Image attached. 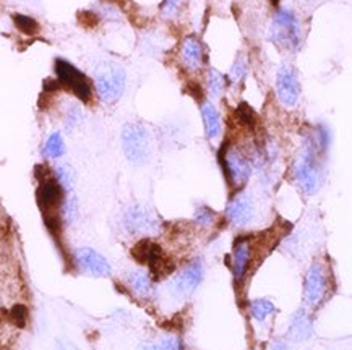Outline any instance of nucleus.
I'll list each match as a JSON object with an SVG mask.
<instances>
[{"instance_id": "1", "label": "nucleus", "mask_w": 352, "mask_h": 350, "mask_svg": "<svg viewBox=\"0 0 352 350\" xmlns=\"http://www.w3.org/2000/svg\"><path fill=\"white\" fill-rule=\"evenodd\" d=\"M318 150L312 138H309L297 152L294 161V180L297 187L304 195H314L318 191L320 183H322V163H320Z\"/></svg>"}, {"instance_id": "2", "label": "nucleus", "mask_w": 352, "mask_h": 350, "mask_svg": "<svg viewBox=\"0 0 352 350\" xmlns=\"http://www.w3.org/2000/svg\"><path fill=\"white\" fill-rule=\"evenodd\" d=\"M122 151L130 164H148L153 154V135L146 125L140 122H129L122 128Z\"/></svg>"}, {"instance_id": "3", "label": "nucleus", "mask_w": 352, "mask_h": 350, "mask_svg": "<svg viewBox=\"0 0 352 350\" xmlns=\"http://www.w3.org/2000/svg\"><path fill=\"white\" fill-rule=\"evenodd\" d=\"M127 75L117 62L102 60L94 69V89L104 104H116L125 91Z\"/></svg>"}, {"instance_id": "4", "label": "nucleus", "mask_w": 352, "mask_h": 350, "mask_svg": "<svg viewBox=\"0 0 352 350\" xmlns=\"http://www.w3.org/2000/svg\"><path fill=\"white\" fill-rule=\"evenodd\" d=\"M270 38L283 51L296 52L302 46V26L297 15L289 8H279L274 13L270 28Z\"/></svg>"}, {"instance_id": "5", "label": "nucleus", "mask_w": 352, "mask_h": 350, "mask_svg": "<svg viewBox=\"0 0 352 350\" xmlns=\"http://www.w3.org/2000/svg\"><path fill=\"white\" fill-rule=\"evenodd\" d=\"M219 164L226 180L234 188H242L252 175V161L236 146L224 143L219 150Z\"/></svg>"}, {"instance_id": "6", "label": "nucleus", "mask_w": 352, "mask_h": 350, "mask_svg": "<svg viewBox=\"0 0 352 350\" xmlns=\"http://www.w3.org/2000/svg\"><path fill=\"white\" fill-rule=\"evenodd\" d=\"M54 69H56L57 83L60 84L62 88L74 93V96L78 97L81 102H85V104L91 101L93 86L91 83H89L88 76L85 75L83 71L76 69L74 64H70L65 58H57Z\"/></svg>"}, {"instance_id": "7", "label": "nucleus", "mask_w": 352, "mask_h": 350, "mask_svg": "<svg viewBox=\"0 0 352 350\" xmlns=\"http://www.w3.org/2000/svg\"><path fill=\"white\" fill-rule=\"evenodd\" d=\"M203 275H205V266H203L201 259H193L184 266L177 275L170 277L168 284V292L170 297L184 300L190 297L193 292L197 290V287L201 284Z\"/></svg>"}, {"instance_id": "8", "label": "nucleus", "mask_w": 352, "mask_h": 350, "mask_svg": "<svg viewBox=\"0 0 352 350\" xmlns=\"http://www.w3.org/2000/svg\"><path fill=\"white\" fill-rule=\"evenodd\" d=\"M122 226L130 235H146L153 233L160 227V219L155 211L142 205H132L125 209L122 218Z\"/></svg>"}, {"instance_id": "9", "label": "nucleus", "mask_w": 352, "mask_h": 350, "mask_svg": "<svg viewBox=\"0 0 352 350\" xmlns=\"http://www.w3.org/2000/svg\"><path fill=\"white\" fill-rule=\"evenodd\" d=\"M276 96L284 107H294L300 97L299 73L292 65L284 64L276 71Z\"/></svg>"}, {"instance_id": "10", "label": "nucleus", "mask_w": 352, "mask_h": 350, "mask_svg": "<svg viewBox=\"0 0 352 350\" xmlns=\"http://www.w3.org/2000/svg\"><path fill=\"white\" fill-rule=\"evenodd\" d=\"M328 292V275L322 261L310 264L304 279V302L309 307H318Z\"/></svg>"}, {"instance_id": "11", "label": "nucleus", "mask_w": 352, "mask_h": 350, "mask_svg": "<svg viewBox=\"0 0 352 350\" xmlns=\"http://www.w3.org/2000/svg\"><path fill=\"white\" fill-rule=\"evenodd\" d=\"M75 264L81 272L91 277H109L112 275V268L107 259L99 251L89 246H81L74 255Z\"/></svg>"}, {"instance_id": "12", "label": "nucleus", "mask_w": 352, "mask_h": 350, "mask_svg": "<svg viewBox=\"0 0 352 350\" xmlns=\"http://www.w3.org/2000/svg\"><path fill=\"white\" fill-rule=\"evenodd\" d=\"M255 206L247 193L239 191L226 206V218L236 227H245L254 221Z\"/></svg>"}, {"instance_id": "13", "label": "nucleus", "mask_w": 352, "mask_h": 350, "mask_svg": "<svg viewBox=\"0 0 352 350\" xmlns=\"http://www.w3.org/2000/svg\"><path fill=\"white\" fill-rule=\"evenodd\" d=\"M252 255H254V246H252L250 237H239L234 244L231 257V269L236 282H242L243 277L247 276L252 263Z\"/></svg>"}, {"instance_id": "14", "label": "nucleus", "mask_w": 352, "mask_h": 350, "mask_svg": "<svg viewBox=\"0 0 352 350\" xmlns=\"http://www.w3.org/2000/svg\"><path fill=\"white\" fill-rule=\"evenodd\" d=\"M132 253L137 261L146 264L151 271H157V269H161L162 264H164V253H162V248L156 244V242H153L150 239L140 240L138 244L133 246Z\"/></svg>"}, {"instance_id": "15", "label": "nucleus", "mask_w": 352, "mask_h": 350, "mask_svg": "<svg viewBox=\"0 0 352 350\" xmlns=\"http://www.w3.org/2000/svg\"><path fill=\"white\" fill-rule=\"evenodd\" d=\"M314 334V318L307 308H299L291 316L287 336L294 342H304L309 340Z\"/></svg>"}, {"instance_id": "16", "label": "nucleus", "mask_w": 352, "mask_h": 350, "mask_svg": "<svg viewBox=\"0 0 352 350\" xmlns=\"http://www.w3.org/2000/svg\"><path fill=\"white\" fill-rule=\"evenodd\" d=\"M180 60L187 70L195 71L203 64V49L201 43L193 36L184 39L182 46H180Z\"/></svg>"}, {"instance_id": "17", "label": "nucleus", "mask_w": 352, "mask_h": 350, "mask_svg": "<svg viewBox=\"0 0 352 350\" xmlns=\"http://www.w3.org/2000/svg\"><path fill=\"white\" fill-rule=\"evenodd\" d=\"M201 117L203 124H205V133L208 140H218L223 133V122H221V114L216 109V106L210 101H201Z\"/></svg>"}, {"instance_id": "18", "label": "nucleus", "mask_w": 352, "mask_h": 350, "mask_svg": "<svg viewBox=\"0 0 352 350\" xmlns=\"http://www.w3.org/2000/svg\"><path fill=\"white\" fill-rule=\"evenodd\" d=\"M127 282L129 289L133 292L135 297L148 300L155 295V285H153L151 276L144 271H132L127 275Z\"/></svg>"}, {"instance_id": "19", "label": "nucleus", "mask_w": 352, "mask_h": 350, "mask_svg": "<svg viewBox=\"0 0 352 350\" xmlns=\"http://www.w3.org/2000/svg\"><path fill=\"white\" fill-rule=\"evenodd\" d=\"M65 154V141L60 132H52L44 145V156L49 159H58Z\"/></svg>"}, {"instance_id": "20", "label": "nucleus", "mask_w": 352, "mask_h": 350, "mask_svg": "<svg viewBox=\"0 0 352 350\" xmlns=\"http://www.w3.org/2000/svg\"><path fill=\"white\" fill-rule=\"evenodd\" d=\"M276 312V307L272 300L268 299H255L250 302V315L255 318L256 321H265L266 318H270L273 313Z\"/></svg>"}, {"instance_id": "21", "label": "nucleus", "mask_w": 352, "mask_h": 350, "mask_svg": "<svg viewBox=\"0 0 352 350\" xmlns=\"http://www.w3.org/2000/svg\"><path fill=\"white\" fill-rule=\"evenodd\" d=\"M54 177L58 182V185L64 188L65 193H72L74 191V185H75V174L74 169L70 167L69 164H58L54 169Z\"/></svg>"}, {"instance_id": "22", "label": "nucleus", "mask_w": 352, "mask_h": 350, "mask_svg": "<svg viewBox=\"0 0 352 350\" xmlns=\"http://www.w3.org/2000/svg\"><path fill=\"white\" fill-rule=\"evenodd\" d=\"M206 88L213 100H219L226 89V76L221 71L211 69L208 71V78H206Z\"/></svg>"}, {"instance_id": "23", "label": "nucleus", "mask_w": 352, "mask_h": 350, "mask_svg": "<svg viewBox=\"0 0 352 350\" xmlns=\"http://www.w3.org/2000/svg\"><path fill=\"white\" fill-rule=\"evenodd\" d=\"M195 222L200 226L201 229H210L214 226L216 222V213L211 208H208V206L201 205L198 206V208L195 209Z\"/></svg>"}, {"instance_id": "24", "label": "nucleus", "mask_w": 352, "mask_h": 350, "mask_svg": "<svg viewBox=\"0 0 352 350\" xmlns=\"http://www.w3.org/2000/svg\"><path fill=\"white\" fill-rule=\"evenodd\" d=\"M247 71H248V62H247V57L241 54V56L237 57V60L234 62L232 69H231V73H229V80H231L232 83L239 84L241 82H243L247 76Z\"/></svg>"}, {"instance_id": "25", "label": "nucleus", "mask_w": 352, "mask_h": 350, "mask_svg": "<svg viewBox=\"0 0 352 350\" xmlns=\"http://www.w3.org/2000/svg\"><path fill=\"white\" fill-rule=\"evenodd\" d=\"M13 21H15V26L21 33L25 34H36L39 30L38 21L34 18L26 16V15H13Z\"/></svg>"}, {"instance_id": "26", "label": "nucleus", "mask_w": 352, "mask_h": 350, "mask_svg": "<svg viewBox=\"0 0 352 350\" xmlns=\"http://www.w3.org/2000/svg\"><path fill=\"white\" fill-rule=\"evenodd\" d=\"M237 117L243 125H247V127L252 128L255 125V112L247 104H241L237 107Z\"/></svg>"}, {"instance_id": "27", "label": "nucleus", "mask_w": 352, "mask_h": 350, "mask_svg": "<svg viewBox=\"0 0 352 350\" xmlns=\"http://www.w3.org/2000/svg\"><path fill=\"white\" fill-rule=\"evenodd\" d=\"M10 316L16 326L23 327L26 325V321H28V310H26L23 305H15V307L12 308Z\"/></svg>"}, {"instance_id": "28", "label": "nucleus", "mask_w": 352, "mask_h": 350, "mask_svg": "<svg viewBox=\"0 0 352 350\" xmlns=\"http://www.w3.org/2000/svg\"><path fill=\"white\" fill-rule=\"evenodd\" d=\"M81 124V110L78 107H70L69 112L65 114V127L69 130H74Z\"/></svg>"}, {"instance_id": "29", "label": "nucleus", "mask_w": 352, "mask_h": 350, "mask_svg": "<svg viewBox=\"0 0 352 350\" xmlns=\"http://www.w3.org/2000/svg\"><path fill=\"white\" fill-rule=\"evenodd\" d=\"M161 350H184L182 342H180L179 338L175 336H166V338L161 339L160 342Z\"/></svg>"}, {"instance_id": "30", "label": "nucleus", "mask_w": 352, "mask_h": 350, "mask_svg": "<svg viewBox=\"0 0 352 350\" xmlns=\"http://www.w3.org/2000/svg\"><path fill=\"white\" fill-rule=\"evenodd\" d=\"M180 3H182V0H164V2L161 3V12L164 13L166 16H173L177 13Z\"/></svg>"}, {"instance_id": "31", "label": "nucleus", "mask_w": 352, "mask_h": 350, "mask_svg": "<svg viewBox=\"0 0 352 350\" xmlns=\"http://www.w3.org/2000/svg\"><path fill=\"white\" fill-rule=\"evenodd\" d=\"M138 350H161L160 344H153V342H143L140 344Z\"/></svg>"}, {"instance_id": "32", "label": "nucleus", "mask_w": 352, "mask_h": 350, "mask_svg": "<svg viewBox=\"0 0 352 350\" xmlns=\"http://www.w3.org/2000/svg\"><path fill=\"white\" fill-rule=\"evenodd\" d=\"M270 350H289V347L283 340H274V342L270 345Z\"/></svg>"}, {"instance_id": "33", "label": "nucleus", "mask_w": 352, "mask_h": 350, "mask_svg": "<svg viewBox=\"0 0 352 350\" xmlns=\"http://www.w3.org/2000/svg\"><path fill=\"white\" fill-rule=\"evenodd\" d=\"M56 350H67V349H65V345L60 342V340H57V342H56Z\"/></svg>"}, {"instance_id": "34", "label": "nucleus", "mask_w": 352, "mask_h": 350, "mask_svg": "<svg viewBox=\"0 0 352 350\" xmlns=\"http://www.w3.org/2000/svg\"><path fill=\"white\" fill-rule=\"evenodd\" d=\"M272 3H273V5H274V7H276V5H278V3H279V0H272Z\"/></svg>"}, {"instance_id": "35", "label": "nucleus", "mask_w": 352, "mask_h": 350, "mask_svg": "<svg viewBox=\"0 0 352 350\" xmlns=\"http://www.w3.org/2000/svg\"><path fill=\"white\" fill-rule=\"evenodd\" d=\"M26 2H39V0H26Z\"/></svg>"}]
</instances>
